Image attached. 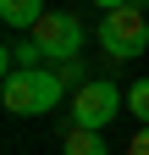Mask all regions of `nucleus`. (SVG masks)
I'll list each match as a JSON object with an SVG mask.
<instances>
[{
    "instance_id": "39448f33",
    "label": "nucleus",
    "mask_w": 149,
    "mask_h": 155,
    "mask_svg": "<svg viewBox=\"0 0 149 155\" xmlns=\"http://www.w3.org/2000/svg\"><path fill=\"white\" fill-rule=\"evenodd\" d=\"M39 67H50V61H44V50L33 45V33H28V39H6V45H0V72H6V78H17V72H39Z\"/></svg>"
},
{
    "instance_id": "423d86ee",
    "label": "nucleus",
    "mask_w": 149,
    "mask_h": 155,
    "mask_svg": "<svg viewBox=\"0 0 149 155\" xmlns=\"http://www.w3.org/2000/svg\"><path fill=\"white\" fill-rule=\"evenodd\" d=\"M0 22L6 28H39L44 22V6L39 0H0Z\"/></svg>"
},
{
    "instance_id": "20e7f679",
    "label": "nucleus",
    "mask_w": 149,
    "mask_h": 155,
    "mask_svg": "<svg viewBox=\"0 0 149 155\" xmlns=\"http://www.w3.org/2000/svg\"><path fill=\"white\" fill-rule=\"evenodd\" d=\"M66 105H72V127L100 133V127H110V122H116V111L127 105V94H122L116 83H105V78H94V83H88V89H78Z\"/></svg>"
},
{
    "instance_id": "1a4fd4ad",
    "label": "nucleus",
    "mask_w": 149,
    "mask_h": 155,
    "mask_svg": "<svg viewBox=\"0 0 149 155\" xmlns=\"http://www.w3.org/2000/svg\"><path fill=\"white\" fill-rule=\"evenodd\" d=\"M127 155H149V127H138L133 139H127Z\"/></svg>"
},
{
    "instance_id": "0eeeda50",
    "label": "nucleus",
    "mask_w": 149,
    "mask_h": 155,
    "mask_svg": "<svg viewBox=\"0 0 149 155\" xmlns=\"http://www.w3.org/2000/svg\"><path fill=\"white\" fill-rule=\"evenodd\" d=\"M61 155H110L100 133H83V127H72L66 139H61Z\"/></svg>"
},
{
    "instance_id": "f03ea898",
    "label": "nucleus",
    "mask_w": 149,
    "mask_h": 155,
    "mask_svg": "<svg viewBox=\"0 0 149 155\" xmlns=\"http://www.w3.org/2000/svg\"><path fill=\"white\" fill-rule=\"evenodd\" d=\"M33 45L44 50L50 67H66V61H83V45H88V28L78 11H44V22L33 28Z\"/></svg>"
},
{
    "instance_id": "6e6552de",
    "label": "nucleus",
    "mask_w": 149,
    "mask_h": 155,
    "mask_svg": "<svg viewBox=\"0 0 149 155\" xmlns=\"http://www.w3.org/2000/svg\"><path fill=\"white\" fill-rule=\"evenodd\" d=\"M127 111L138 116V127H149V78H138V83H127Z\"/></svg>"
},
{
    "instance_id": "7ed1b4c3",
    "label": "nucleus",
    "mask_w": 149,
    "mask_h": 155,
    "mask_svg": "<svg viewBox=\"0 0 149 155\" xmlns=\"http://www.w3.org/2000/svg\"><path fill=\"white\" fill-rule=\"evenodd\" d=\"M100 45H105V55H116V61L144 55L149 50V17L138 6H105V17H100Z\"/></svg>"
},
{
    "instance_id": "f257e3e1",
    "label": "nucleus",
    "mask_w": 149,
    "mask_h": 155,
    "mask_svg": "<svg viewBox=\"0 0 149 155\" xmlns=\"http://www.w3.org/2000/svg\"><path fill=\"white\" fill-rule=\"evenodd\" d=\"M0 100H6L11 116H44L55 111L61 100H72V89H66V78L55 72V67H39V72H17L0 83Z\"/></svg>"
}]
</instances>
